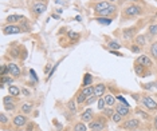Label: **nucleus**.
I'll use <instances>...</instances> for the list:
<instances>
[{
	"label": "nucleus",
	"instance_id": "obj_20",
	"mask_svg": "<svg viewBox=\"0 0 157 131\" xmlns=\"http://www.w3.org/2000/svg\"><path fill=\"white\" fill-rule=\"evenodd\" d=\"M134 114L138 116V119H142V120H151V115H149L148 112L142 111L141 108H136V110H134Z\"/></svg>",
	"mask_w": 157,
	"mask_h": 131
},
{
	"label": "nucleus",
	"instance_id": "obj_22",
	"mask_svg": "<svg viewBox=\"0 0 157 131\" xmlns=\"http://www.w3.org/2000/svg\"><path fill=\"white\" fill-rule=\"evenodd\" d=\"M106 47H108L110 51H117V49L121 48V44L117 40H109L108 44H106Z\"/></svg>",
	"mask_w": 157,
	"mask_h": 131
},
{
	"label": "nucleus",
	"instance_id": "obj_47",
	"mask_svg": "<svg viewBox=\"0 0 157 131\" xmlns=\"http://www.w3.org/2000/svg\"><path fill=\"white\" fill-rule=\"evenodd\" d=\"M153 126H155V129L157 130V115L155 116V119H153Z\"/></svg>",
	"mask_w": 157,
	"mask_h": 131
},
{
	"label": "nucleus",
	"instance_id": "obj_40",
	"mask_svg": "<svg viewBox=\"0 0 157 131\" xmlns=\"http://www.w3.org/2000/svg\"><path fill=\"white\" fill-rule=\"evenodd\" d=\"M13 98H15V96H12V95L4 96V98H3V103H4V104H7V103H13Z\"/></svg>",
	"mask_w": 157,
	"mask_h": 131
},
{
	"label": "nucleus",
	"instance_id": "obj_21",
	"mask_svg": "<svg viewBox=\"0 0 157 131\" xmlns=\"http://www.w3.org/2000/svg\"><path fill=\"white\" fill-rule=\"evenodd\" d=\"M19 27L22 28V31H23V32H28V31H31V23L28 22V20L26 19V17H23V19L20 20Z\"/></svg>",
	"mask_w": 157,
	"mask_h": 131
},
{
	"label": "nucleus",
	"instance_id": "obj_15",
	"mask_svg": "<svg viewBox=\"0 0 157 131\" xmlns=\"http://www.w3.org/2000/svg\"><path fill=\"white\" fill-rule=\"evenodd\" d=\"M134 44L140 45V47H144V45L148 44V35H142V34H138L137 36H136L134 39Z\"/></svg>",
	"mask_w": 157,
	"mask_h": 131
},
{
	"label": "nucleus",
	"instance_id": "obj_44",
	"mask_svg": "<svg viewBox=\"0 0 157 131\" xmlns=\"http://www.w3.org/2000/svg\"><path fill=\"white\" fill-rule=\"evenodd\" d=\"M33 129H35V125H34V123H27V127H26V131H34Z\"/></svg>",
	"mask_w": 157,
	"mask_h": 131
},
{
	"label": "nucleus",
	"instance_id": "obj_51",
	"mask_svg": "<svg viewBox=\"0 0 157 131\" xmlns=\"http://www.w3.org/2000/svg\"><path fill=\"white\" fill-rule=\"evenodd\" d=\"M156 98H157V96H156Z\"/></svg>",
	"mask_w": 157,
	"mask_h": 131
},
{
	"label": "nucleus",
	"instance_id": "obj_46",
	"mask_svg": "<svg viewBox=\"0 0 157 131\" xmlns=\"http://www.w3.org/2000/svg\"><path fill=\"white\" fill-rule=\"evenodd\" d=\"M110 52H112L113 55H117V56H124V55L121 54V52H118V51H110Z\"/></svg>",
	"mask_w": 157,
	"mask_h": 131
},
{
	"label": "nucleus",
	"instance_id": "obj_10",
	"mask_svg": "<svg viewBox=\"0 0 157 131\" xmlns=\"http://www.w3.org/2000/svg\"><path fill=\"white\" fill-rule=\"evenodd\" d=\"M7 67H8V72H10V75H11V76H13V78L20 76V74H22V70H20V67L17 66L16 63H8Z\"/></svg>",
	"mask_w": 157,
	"mask_h": 131
},
{
	"label": "nucleus",
	"instance_id": "obj_11",
	"mask_svg": "<svg viewBox=\"0 0 157 131\" xmlns=\"http://www.w3.org/2000/svg\"><path fill=\"white\" fill-rule=\"evenodd\" d=\"M137 28L136 27H129V28H125L122 30V36L124 39H134L137 36Z\"/></svg>",
	"mask_w": 157,
	"mask_h": 131
},
{
	"label": "nucleus",
	"instance_id": "obj_34",
	"mask_svg": "<svg viewBox=\"0 0 157 131\" xmlns=\"http://www.w3.org/2000/svg\"><path fill=\"white\" fill-rule=\"evenodd\" d=\"M122 119H124V116L120 114V112H114L113 114V116H112V120L114 123H117V125H120V123H122Z\"/></svg>",
	"mask_w": 157,
	"mask_h": 131
},
{
	"label": "nucleus",
	"instance_id": "obj_13",
	"mask_svg": "<svg viewBox=\"0 0 157 131\" xmlns=\"http://www.w3.org/2000/svg\"><path fill=\"white\" fill-rule=\"evenodd\" d=\"M136 63H138V64L144 66L145 68H148V67H152V66H153L152 59L149 58V56H146V55H141V56H138V59L136 60Z\"/></svg>",
	"mask_w": 157,
	"mask_h": 131
},
{
	"label": "nucleus",
	"instance_id": "obj_42",
	"mask_svg": "<svg viewBox=\"0 0 157 131\" xmlns=\"http://www.w3.org/2000/svg\"><path fill=\"white\" fill-rule=\"evenodd\" d=\"M6 74H10V72H8V67H7V64H3V66H2V71H0V75H2V76H6Z\"/></svg>",
	"mask_w": 157,
	"mask_h": 131
},
{
	"label": "nucleus",
	"instance_id": "obj_24",
	"mask_svg": "<svg viewBox=\"0 0 157 131\" xmlns=\"http://www.w3.org/2000/svg\"><path fill=\"white\" fill-rule=\"evenodd\" d=\"M73 131H89V130H87L86 123L81 120V122H78V123H75V125H74Z\"/></svg>",
	"mask_w": 157,
	"mask_h": 131
},
{
	"label": "nucleus",
	"instance_id": "obj_38",
	"mask_svg": "<svg viewBox=\"0 0 157 131\" xmlns=\"http://www.w3.org/2000/svg\"><path fill=\"white\" fill-rule=\"evenodd\" d=\"M0 122H2V126L4 127L7 123L10 122V119H8V116L6 115V112L4 111H2V114H0Z\"/></svg>",
	"mask_w": 157,
	"mask_h": 131
},
{
	"label": "nucleus",
	"instance_id": "obj_28",
	"mask_svg": "<svg viewBox=\"0 0 157 131\" xmlns=\"http://www.w3.org/2000/svg\"><path fill=\"white\" fill-rule=\"evenodd\" d=\"M13 82V78H10V76H2V80H0V87L4 88V84H8L11 86Z\"/></svg>",
	"mask_w": 157,
	"mask_h": 131
},
{
	"label": "nucleus",
	"instance_id": "obj_33",
	"mask_svg": "<svg viewBox=\"0 0 157 131\" xmlns=\"http://www.w3.org/2000/svg\"><path fill=\"white\" fill-rule=\"evenodd\" d=\"M148 34H149V38L157 36V23H156V24H152V26H149Z\"/></svg>",
	"mask_w": 157,
	"mask_h": 131
},
{
	"label": "nucleus",
	"instance_id": "obj_5",
	"mask_svg": "<svg viewBox=\"0 0 157 131\" xmlns=\"http://www.w3.org/2000/svg\"><path fill=\"white\" fill-rule=\"evenodd\" d=\"M28 123V118L26 114H16L15 116L12 118V125L20 129V127H24Z\"/></svg>",
	"mask_w": 157,
	"mask_h": 131
},
{
	"label": "nucleus",
	"instance_id": "obj_32",
	"mask_svg": "<svg viewBox=\"0 0 157 131\" xmlns=\"http://www.w3.org/2000/svg\"><path fill=\"white\" fill-rule=\"evenodd\" d=\"M144 68H145V67L141 66V64H138V63H136V64H134V72L137 74L138 76H144L145 75V74H144Z\"/></svg>",
	"mask_w": 157,
	"mask_h": 131
},
{
	"label": "nucleus",
	"instance_id": "obj_50",
	"mask_svg": "<svg viewBox=\"0 0 157 131\" xmlns=\"http://www.w3.org/2000/svg\"><path fill=\"white\" fill-rule=\"evenodd\" d=\"M89 131H99V130H89Z\"/></svg>",
	"mask_w": 157,
	"mask_h": 131
},
{
	"label": "nucleus",
	"instance_id": "obj_8",
	"mask_svg": "<svg viewBox=\"0 0 157 131\" xmlns=\"http://www.w3.org/2000/svg\"><path fill=\"white\" fill-rule=\"evenodd\" d=\"M114 108H116V111L117 112H120L121 115L124 116H129L132 114V111H130V107H129V104H120V103H117L116 106H114Z\"/></svg>",
	"mask_w": 157,
	"mask_h": 131
},
{
	"label": "nucleus",
	"instance_id": "obj_12",
	"mask_svg": "<svg viewBox=\"0 0 157 131\" xmlns=\"http://www.w3.org/2000/svg\"><path fill=\"white\" fill-rule=\"evenodd\" d=\"M93 119H94V112H93L91 108H86L81 114V120L82 122H85V123H90Z\"/></svg>",
	"mask_w": 157,
	"mask_h": 131
},
{
	"label": "nucleus",
	"instance_id": "obj_14",
	"mask_svg": "<svg viewBox=\"0 0 157 131\" xmlns=\"http://www.w3.org/2000/svg\"><path fill=\"white\" fill-rule=\"evenodd\" d=\"M109 5H110V3L108 2V0H101V2L95 3V5H94V12H95V13H99V12L105 11L106 8H109Z\"/></svg>",
	"mask_w": 157,
	"mask_h": 131
},
{
	"label": "nucleus",
	"instance_id": "obj_45",
	"mask_svg": "<svg viewBox=\"0 0 157 131\" xmlns=\"http://www.w3.org/2000/svg\"><path fill=\"white\" fill-rule=\"evenodd\" d=\"M22 91H23V94L26 95V96H30V95H31V93H30V91H28V90H26V88H23Z\"/></svg>",
	"mask_w": 157,
	"mask_h": 131
},
{
	"label": "nucleus",
	"instance_id": "obj_2",
	"mask_svg": "<svg viewBox=\"0 0 157 131\" xmlns=\"http://www.w3.org/2000/svg\"><path fill=\"white\" fill-rule=\"evenodd\" d=\"M141 126V122H140V119H137V118H129V119H125L122 123H120V130H122V131H134V130H137L138 127Z\"/></svg>",
	"mask_w": 157,
	"mask_h": 131
},
{
	"label": "nucleus",
	"instance_id": "obj_31",
	"mask_svg": "<svg viewBox=\"0 0 157 131\" xmlns=\"http://www.w3.org/2000/svg\"><path fill=\"white\" fill-rule=\"evenodd\" d=\"M91 83H93V75L91 74H89V72H86L83 75V87L91 86Z\"/></svg>",
	"mask_w": 157,
	"mask_h": 131
},
{
	"label": "nucleus",
	"instance_id": "obj_52",
	"mask_svg": "<svg viewBox=\"0 0 157 131\" xmlns=\"http://www.w3.org/2000/svg\"><path fill=\"white\" fill-rule=\"evenodd\" d=\"M156 16H157V15H156Z\"/></svg>",
	"mask_w": 157,
	"mask_h": 131
},
{
	"label": "nucleus",
	"instance_id": "obj_29",
	"mask_svg": "<svg viewBox=\"0 0 157 131\" xmlns=\"http://www.w3.org/2000/svg\"><path fill=\"white\" fill-rule=\"evenodd\" d=\"M114 112H116V108H112V107H109V106H106V107L102 110V114L105 115L106 118H112Z\"/></svg>",
	"mask_w": 157,
	"mask_h": 131
},
{
	"label": "nucleus",
	"instance_id": "obj_17",
	"mask_svg": "<svg viewBox=\"0 0 157 131\" xmlns=\"http://www.w3.org/2000/svg\"><path fill=\"white\" fill-rule=\"evenodd\" d=\"M34 110V104L33 103H28V102H26V103H22L20 104V111H22V114H31V111Z\"/></svg>",
	"mask_w": 157,
	"mask_h": 131
},
{
	"label": "nucleus",
	"instance_id": "obj_49",
	"mask_svg": "<svg viewBox=\"0 0 157 131\" xmlns=\"http://www.w3.org/2000/svg\"><path fill=\"white\" fill-rule=\"evenodd\" d=\"M126 2H132V3H137V2H140V0H126Z\"/></svg>",
	"mask_w": 157,
	"mask_h": 131
},
{
	"label": "nucleus",
	"instance_id": "obj_9",
	"mask_svg": "<svg viewBox=\"0 0 157 131\" xmlns=\"http://www.w3.org/2000/svg\"><path fill=\"white\" fill-rule=\"evenodd\" d=\"M117 13V5L116 4H110L109 5V8H106L105 11H102V12H99L97 13L98 16H102V17H112L113 19V16Z\"/></svg>",
	"mask_w": 157,
	"mask_h": 131
},
{
	"label": "nucleus",
	"instance_id": "obj_30",
	"mask_svg": "<svg viewBox=\"0 0 157 131\" xmlns=\"http://www.w3.org/2000/svg\"><path fill=\"white\" fill-rule=\"evenodd\" d=\"M86 96L83 95V93L82 91H79L77 95H75V102H77V104H85V102H86Z\"/></svg>",
	"mask_w": 157,
	"mask_h": 131
},
{
	"label": "nucleus",
	"instance_id": "obj_37",
	"mask_svg": "<svg viewBox=\"0 0 157 131\" xmlns=\"http://www.w3.org/2000/svg\"><path fill=\"white\" fill-rule=\"evenodd\" d=\"M151 55L153 59H157V42L152 43V45H151Z\"/></svg>",
	"mask_w": 157,
	"mask_h": 131
},
{
	"label": "nucleus",
	"instance_id": "obj_25",
	"mask_svg": "<svg viewBox=\"0 0 157 131\" xmlns=\"http://www.w3.org/2000/svg\"><path fill=\"white\" fill-rule=\"evenodd\" d=\"M112 17H102V16H98L97 19H95V22L99 23V24H102V26H109L110 23H112Z\"/></svg>",
	"mask_w": 157,
	"mask_h": 131
},
{
	"label": "nucleus",
	"instance_id": "obj_16",
	"mask_svg": "<svg viewBox=\"0 0 157 131\" xmlns=\"http://www.w3.org/2000/svg\"><path fill=\"white\" fill-rule=\"evenodd\" d=\"M106 93V84L103 83H98L94 86V95H97L98 98H102Z\"/></svg>",
	"mask_w": 157,
	"mask_h": 131
},
{
	"label": "nucleus",
	"instance_id": "obj_43",
	"mask_svg": "<svg viewBox=\"0 0 157 131\" xmlns=\"http://www.w3.org/2000/svg\"><path fill=\"white\" fill-rule=\"evenodd\" d=\"M69 38H70V39H75V40H77V39L79 38V34H78V32H74V31H69Z\"/></svg>",
	"mask_w": 157,
	"mask_h": 131
},
{
	"label": "nucleus",
	"instance_id": "obj_3",
	"mask_svg": "<svg viewBox=\"0 0 157 131\" xmlns=\"http://www.w3.org/2000/svg\"><path fill=\"white\" fill-rule=\"evenodd\" d=\"M141 13H142V8L140 5H137V4H130V5L125 7V9H124V16L128 17V19L140 16Z\"/></svg>",
	"mask_w": 157,
	"mask_h": 131
},
{
	"label": "nucleus",
	"instance_id": "obj_48",
	"mask_svg": "<svg viewBox=\"0 0 157 131\" xmlns=\"http://www.w3.org/2000/svg\"><path fill=\"white\" fill-rule=\"evenodd\" d=\"M108 2L110 3V4H114V3H116V2H118V0H108Z\"/></svg>",
	"mask_w": 157,
	"mask_h": 131
},
{
	"label": "nucleus",
	"instance_id": "obj_18",
	"mask_svg": "<svg viewBox=\"0 0 157 131\" xmlns=\"http://www.w3.org/2000/svg\"><path fill=\"white\" fill-rule=\"evenodd\" d=\"M23 17L24 16H22V15H8L6 22L8 24H16V23H20V20H22Z\"/></svg>",
	"mask_w": 157,
	"mask_h": 131
},
{
	"label": "nucleus",
	"instance_id": "obj_6",
	"mask_svg": "<svg viewBox=\"0 0 157 131\" xmlns=\"http://www.w3.org/2000/svg\"><path fill=\"white\" fill-rule=\"evenodd\" d=\"M22 28L16 24H7V26L3 27V34L4 35H17V34H22Z\"/></svg>",
	"mask_w": 157,
	"mask_h": 131
},
{
	"label": "nucleus",
	"instance_id": "obj_26",
	"mask_svg": "<svg viewBox=\"0 0 157 131\" xmlns=\"http://www.w3.org/2000/svg\"><path fill=\"white\" fill-rule=\"evenodd\" d=\"M67 108H69L70 112H74V114L77 112V102H75V98L70 99V100L67 102Z\"/></svg>",
	"mask_w": 157,
	"mask_h": 131
},
{
	"label": "nucleus",
	"instance_id": "obj_27",
	"mask_svg": "<svg viewBox=\"0 0 157 131\" xmlns=\"http://www.w3.org/2000/svg\"><path fill=\"white\" fill-rule=\"evenodd\" d=\"M8 93H10V95H12V96H19L20 95V88L19 87H16V86H8Z\"/></svg>",
	"mask_w": 157,
	"mask_h": 131
},
{
	"label": "nucleus",
	"instance_id": "obj_39",
	"mask_svg": "<svg viewBox=\"0 0 157 131\" xmlns=\"http://www.w3.org/2000/svg\"><path fill=\"white\" fill-rule=\"evenodd\" d=\"M4 108H6V111H15L16 106L13 103H7V104H4Z\"/></svg>",
	"mask_w": 157,
	"mask_h": 131
},
{
	"label": "nucleus",
	"instance_id": "obj_1",
	"mask_svg": "<svg viewBox=\"0 0 157 131\" xmlns=\"http://www.w3.org/2000/svg\"><path fill=\"white\" fill-rule=\"evenodd\" d=\"M89 127H90V130H99V131L106 130L108 129V118L103 114L95 116V118L89 123Z\"/></svg>",
	"mask_w": 157,
	"mask_h": 131
},
{
	"label": "nucleus",
	"instance_id": "obj_4",
	"mask_svg": "<svg viewBox=\"0 0 157 131\" xmlns=\"http://www.w3.org/2000/svg\"><path fill=\"white\" fill-rule=\"evenodd\" d=\"M141 102H142V106H144L148 111H151V112H156L157 111V102L153 98L144 96L141 99Z\"/></svg>",
	"mask_w": 157,
	"mask_h": 131
},
{
	"label": "nucleus",
	"instance_id": "obj_19",
	"mask_svg": "<svg viewBox=\"0 0 157 131\" xmlns=\"http://www.w3.org/2000/svg\"><path fill=\"white\" fill-rule=\"evenodd\" d=\"M103 99H105V103L106 106H109V107H113V106H116V96L112 94H105L103 95Z\"/></svg>",
	"mask_w": 157,
	"mask_h": 131
},
{
	"label": "nucleus",
	"instance_id": "obj_36",
	"mask_svg": "<svg viewBox=\"0 0 157 131\" xmlns=\"http://www.w3.org/2000/svg\"><path fill=\"white\" fill-rule=\"evenodd\" d=\"M105 107H106V103H105V99H103V96L102 98H98V100H97V108L99 110V111H102Z\"/></svg>",
	"mask_w": 157,
	"mask_h": 131
},
{
	"label": "nucleus",
	"instance_id": "obj_7",
	"mask_svg": "<svg viewBox=\"0 0 157 131\" xmlns=\"http://www.w3.org/2000/svg\"><path fill=\"white\" fill-rule=\"evenodd\" d=\"M47 11V4H46L44 2H39V3H35L33 5V12L35 16H39L42 15L43 12Z\"/></svg>",
	"mask_w": 157,
	"mask_h": 131
},
{
	"label": "nucleus",
	"instance_id": "obj_23",
	"mask_svg": "<svg viewBox=\"0 0 157 131\" xmlns=\"http://www.w3.org/2000/svg\"><path fill=\"white\" fill-rule=\"evenodd\" d=\"M82 93L86 98L91 96V95H94V86H86V87H82Z\"/></svg>",
	"mask_w": 157,
	"mask_h": 131
},
{
	"label": "nucleus",
	"instance_id": "obj_35",
	"mask_svg": "<svg viewBox=\"0 0 157 131\" xmlns=\"http://www.w3.org/2000/svg\"><path fill=\"white\" fill-rule=\"evenodd\" d=\"M97 100H98V96H97V95H91V96H89V98L86 99V102H85V106H90V104H93V103H95Z\"/></svg>",
	"mask_w": 157,
	"mask_h": 131
},
{
	"label": "nucleus",
	"instance_id": "obj_41",
	"mask_svg": "<svg viewBox=\"0 0 157 131\" xmlns=\"http://www.w3.org/2000/svg\"><path fill=\"white\" fill-rule=\"evenodd\" d=\"M132 52H134V54H138V52H141V47L140 45H137V44H132Z\"/></svg>",
	"mask_w": 157,
	"mask_h": 131
}]
</instances>
